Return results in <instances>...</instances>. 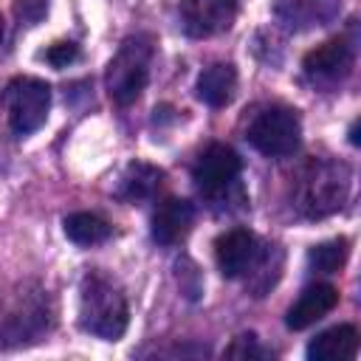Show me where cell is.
<instances>
[{"instance_id": "obj_16", "label": "cell", "mask_w": 361, "mask_h": 361, "mask_svg": "<svg viewBox=\"0 0 361 361\" xmlns=\"http://www.w3.org/2000/svg\"><path fill=\"white\" fill-rule=\"evenodd\" d=\"M62 228H65V237L76 245H99L104 240H110L113 234V226L93 214V212H73L62 220Z\"/></svg>"}, {"instance_id": "obj_1", "label": "cell", "mask_w": 361, "mask_h": 361, "mask_svg": "<svg viewBox=\"0 0 361 361\" xmlns=\"http://www.w3.org/2000/svg\"><path fill=\"white\" fill-rule=\"evenodd\" d=\"M350 192V169L327 158H310L293 180V209L302 217L319 220L338 212Z\"/></svg>"}, {"instance_id": "obj_20", "label": "cell", "mask_w": 361, "mask_h": 361, "mask_svg": "<svg viewBox=\"0 0 361 361\" xmlns=\"http://www.w3.org/2000/svg\"><path fill=\"white\" fill-rule=\"evenodd\" d=\"M355 133H358V124L350 127V144H358V135H355Z\"/></svg>"}, {"instance_id": "obj_21", "label": "cell", "mask_w": 361, "mask_h": 361, "mask_svg": "<svg viewBox=\"0 0 361 361\" xmlns=\"http://www.w3.org/2000/svg\"><path fill=\"white\" fill-rule=\"evenodd\" d=\"M0 42H3V17H0Z\"/></svg>"}, {"instance_id": "obj_9", "label": "cell", "mask_w": 361, "mask_h": 361, "mask_svg": "<svg viewBox=\"0 0 361 361\" xmlns=\"http://www.w3.org/2000/svg\"><path fill=\"white\" fill-rule=\"evenodd\" d=\"M259 251H262V243L248 228H228L214 240V259L226 279L245 276L257 262Z\"/></svg>"}, {"instance_id": "obj_5", "label": "cell", "mask_w": 361, "mask_h": 361, "mask_svg": "<svg viewBox=\"0 0 361 361\" xmlns=\"http://www.w3.org/2000/svg\"><path fill=\"white\" fill-rule=\"evenodd\" d=\"M3 107L8 127L17 135H31L48 118L51 85L37 76H14L3 90Z\"/></svg>"}, {"instance_id": "obj_13", "label": "cell", "mask_w": 361, "mask_h": 361, "mask_svg": "<svg viewBox=\"0 0 361 361\" xmlns=\"http://www.w3.org/2000/svg\"><path fill=\"white\" fill-rule=\"evenodd\" d=\"M355 353H358V330L353 324L327 327L307 344L310 361H347L355 358Z\"/></svg>"}, {"instance_id": "obj_17", "label": "cell", "mask_w": 361, "mask_h": 361, "mask_svg": "<svg viewBox=\"0 0 361 361\" xmlns=\"http://www.w3.org/2000/svg\"><path fill=\"white\" fill-rule=\"evenodd\" d=\"M347 254H350L347 237H336V240H324V243L313 245L307 251V262L319 274H336L347 262Z\"/></svg>"}, {"instance_id": "obj_7", "label": "cell", "mask_w": 361, "mask_h": 361, "mask_svg": "<svg viewBox=\"0 0 361 361\" xmlns=\"http://www.w3.org/2000/svg\"><path fill=\"white\" fill-rule=\"evenodd\" d=\"M353 62H355L353 45L344 37H333L305 54L302 71H305L307 82H313L319 87H333L353 73Z\"/></svg>"}, {"instance_id": "obj_15", "label": "cell", "mask_w": 361, "mask_h": 361, "mask_svg": "<svg viewBox=\"0 0 361 361\" xmlns=\"http://www.w3.org/2000/svg\"><path fill=\"white\" fill-rule=\"evenodd\" d=\"M161 180H164V172L158 166L144 164V161H133L124 169L116 195L127 203H141V200H149L161 189Z\"/></svg>"}, {"instance_id": "obj_18", "label": "cell", "mask_w": 361, "mask_h": 361, "mask_svg": "<svg viewBox=\"0 0 361 361\" xmlns=\"http://www.w3.org/2000/svg\"><path fill=\"white\" fill-rule=\"evenodd\" d=\"M42 56H45V62L54 65V68H68L71 62L79 59V45L71 42V39H62V42H54Z\"/></svg>"}, {"instance_id": "obj_10", "label": "cell", "mask_w": 361, "mask_h": 361, "mask_svg": "<svg viewBox=\"0 0 361 361\" xmlns=\"http://www.w3.org/2000/svg\"><path fill=\"white\" fill-rule=\"evenodd\" d=\"M51 322H54V316H51V307H48V296L45 299L39 293L37 296H25L20 302V307L6 319L3 344L17 347V344L39 341V336L48 333Z\"/></svg>"}, {"instance_id": "obj_4", "label": "cell", "mask_w": 361, "mask_h": 361, "mask_svg": "<svg viewBox=\"0 0 361 361\" xmlns=\"http://www.w3.org/2000/svg\"><path fill=\"white\" fill-rule=\"evenodd\" d=\"M245 138L257 152H262L268 158H285L299 147V138H302L299 113L285 104L262 107L248 121Z\"/></svg>"}, {"instance_id": "obj_3", "label": "cell", "mask_w": 361, "mask_h": 361, "mask_svg": "<svg viewBox=\"0 0 361 361\" xmlns=\"http://www.w3.org/2000/svg\"><path fill=\"white\" fill-rule=\"evenodd\" d=\"M152 51L155 48H152L149 34H135L121 42V48L116 51V56L110 59L107 73H104L107 93L116 104L127 107L141 96V90L147 87V79H149Z\"/></svg>"}, {"instance_id": "obj_6", "label": "cell", "mask_w": 361, "mask_h": 361, "mask_svg": "<svg viewBox=\"0 0 361 361\" xmlns=\"http://www.w3.org/2000/svg\"><path fill=\"white\" fill-rule=\"evenodd\" d=\"M240 178V155L228 144H209L192 166V180L206 197H223L237 189Z\"/></svg>"}, {"instance_id": "obj_11", "label": "cell", "mask_w": 361, "mask_h": 361, "mask_svg": "<svg viewBox=\"0 0 361 361\" xmlns=\"http://www.w3.org/2000/svg\"><path fill=\"white\" fill-rule=\"evenodd\" d=\"M338 305V290L327 282H316V285H307L299 299L288 307V316H285V324L290 330H305L310 324H316L322 316H327L333 307Z\"/></svg>"}, {"instance_id": "obj_12", "label": "cell", "mask_w": 361, "mask_h": 361, "mask_svg": "<svg viewBox=\"0 0 361 361\" xmlns=\"http://www.w3.org/2000/svg\"><path fill=\"white\" fill-rule=\"evenodd\" d=\"M195 223V206L183 197H166L152 214V240L158 245L180 243Z\"/></svg>"}, {"instance_id": "obj_14", "label": "cell", "mask_w": 361, "mask_h": 361, "mask_svg": "<svg viewBox=\"0 0 361 361\" xmlns=\"http://www.w3.org/2000/svg\"><path fill=\"white\" fill-rule=\"evenodd\" d=\"M234 87H237V71L231 62H214L203 68L195 85L197 99L209 107H226L234 96Z\"/></svg>"}, {"instance_id": "obj_8", "label": "cell", "mask_w": 361, "mask_h": 361, "mask_svg": "<svg viewBox=\"0 0 361 361\" xmlns=\"http://www.w3.org/2000/svg\"><path fill=\"white\" fill-rule=\"evenodd\" d=\"M237 17V0H183L180 23L183 31L195 39H206L231 28Z\"/></svg>"}, {"instance_id": "obj_19", "label": "cell", "mask_w": 361, "mask_h": 361, "mask_svg": "<svg viewBox=\"0 0 361 361\" xmlns=\"http://www.w3.org/2000/svg\"><path fill=\"white\" fill-rule=\"evenodd\" d=\"M226 355H231V358H268L271 353L257 344V336L243 333V336L234 338V344L226 350Z\"/></svg>"}, {"instance_id": "obj_2", "label": "cell", "mask_w": 361, "mask_h": 361, "mask_svg": "<svg viewBox=\"0 0 361 361\" xmlns=\"http://www.w3.org/2000/svg\"><path fill=\"white\" fill-rule=\"evenodd\" d=\"M127 299L102 274H87L79 285V327L96 338L116 341L127 330Z\"/></svg>"}]
</instances>
